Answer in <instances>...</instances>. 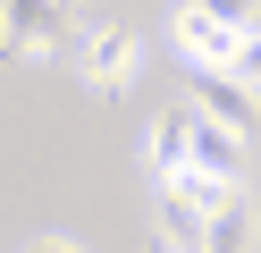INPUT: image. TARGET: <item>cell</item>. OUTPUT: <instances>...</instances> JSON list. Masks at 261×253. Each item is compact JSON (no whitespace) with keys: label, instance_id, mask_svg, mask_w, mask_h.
Wrapping results in <instances>:
<instances>
[{"label":"cell","instance_id":"obj_1","mask_svg":"<svg viewBox=\"0 0 261 253\" xmlns=\"http://www.w3.org/2000/svg\"><path fill=\"white\" fill-rule=\"evenodd\" d=\"M76 9L68 0H0V59H68Z\"/></svg>","mask_w":261,"mask_h":253},{"label":"cell","instance_id":"obj_2","mask_svg":"<svg viewBox=\"0 0 261 253\" xmlns=\"http://www.w3.org/2000/svg\"><path fill=\"white\" fill-rule=\"evenodd\" d=\"M68 51H76V76H85L93 93H126L135 67H143V34L135 26H93L85 42H68Z\"/></svg>","mask_w":261,"mask_h":253},{"label":"cell","instance_id":"obj_3","mask_svg":"<svg viewBox=\"0 0 261 253\" xmlns=\"http://www.w3.org/2000/svg\"><path fill=\"white\" fill-rule=\"evenodd\" d=\"M186 101H194L202 118H219L236 144H261V93H253L244 76H227V67H194V93H186Z\"/></svg>","mask_w":261,"mask_h":253},{"label":"cell","instance_id":"obj_4","mask_svg":"<svg viewBox=\"0 0 261 253\" xmlns=\"http://www.w3.org/2000/svg\"><path fill=\"white\" fill-rule=\"evenodd\" d=\"M186 169L211 186H244V169H253V144H236V135L219 127V118H202L186 101Z\"/></svg>","mask_w":261,"mask_h":253},{"label":"cell","instance_id":"obj_5","mask_svg":"<svg viewBox=\"0 0 261 253\" xmlns=\"http://www.w3.org/2000/svg\"><path fill=\"white\" fill-rule=\"evenodd\" d=\"M194 253H261V202L244 194V186L211 194V211H202V236H194Z\"/></svg>","mask_w":261,"mask_h":253},{"label":"cell","instance_id":"obj_6","mask_svg":"<svg viewBox=\"0 0 261 253\" xmlns=\"http://www.w3.org/2000/svg\"><path fill=\"white\" fill-rule=\"evenodd\" d=\"M236 42H244V34H227L219 17H202L194 0L177 9V51H186L194 67H227V59H236Z\"/></svg>","mask_w":261,"mask_h":253},{"label":"cell","instance_id":"obj_7","mask_svg":"<svg viewBox=\"0 0 261 253\" xmlns=\"http://www.w3.org/2000/svg\"><path fill=\"white\" fill-rule=\"evenodd\" d=\"M143 169H152V177H186V101L152 118V135H143Z\"/></svg>","mask_w":261,"mask_h":253},{"label":"cell","instance_id":"obj_8","mask_svg":"<svg viewBox=\"0 0 261 253\" xmlns=\"http://www.w3.org/2000/svg\"><path fill=\"white\" fill-rule=\"evenodd\" d=\"M202 17H219L227 34H253V0H194Z\"/></svg>","mask_w":261,"mask_h":253},{"label":"cell","instance_id":"obj_9","mask_svg":"<svg viewBox=\"0 0 261 253\" xmlns=\"http://www.w3.org/2000/svg\"><path fill=\"white\" fill-rule=\"evenodd\" d=\"M227 76H244V84L261 93V34H244V42H236V59H227Z\"/></svg>","mask_w":261,"mask_h":253},{"label":"cell","instance_id":"obj_10","mask_svg":"<svg viewBox=\"0 0 261 253\" xmlns=\"http://www.w3.org/2000/svg\"><path fill=\"white\" fill-rule=\"evenodd\" d=\"M25 253H85V245H68V236H34Z\"/></svg>","mask_w":261,"mask_h":253},{"label":"cell","instance_id":"obj_11","mask_svg":"<svg viewBox=\"0 0 261 253\" xmlns=\"http://www.w3.org/2000/svg\"><path fill=\"white\" fill-rule=\"evenodd\" d=\"M143 253H186V245H169V236H152V245H143Z\"/></svg>","mask_w":261,"mask_h":253},{"label":"cell","instance_id":"obj_12","mask_svg":"<svg viewBox=\"0 0 261 253\" xmlns=\"http://www.w3.org/2000/svg\"><path fill=\"white\" fill-rule=\"evenodd\" d=\"M253 34H261V0H253Z\"/></svg>","mask_w":261,"mask_h":253}]
</instances>
